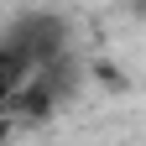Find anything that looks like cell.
Segmentation results:
<instances>
[{
	"label": "cell",
	"mask_w": 146,
	"mask_h": 146,
	"mask_svg": "<svg viewBox=\"0 0 146 146\" xmlns=\"http://www.w3.org/2000/svg\"><path fill=\"white\" fill-rule=\"evenodd\" d=\"M26 73H31V63H26L16 47H5V42H0V110H5V104H11V94L26 84Z\"/></svg>",
	"instance_id": "cell-2"
},
{
	"label": "cell",
	"mask_w": 146,
	"mask_h": 146,
	"mask_svg": "<svg viewBox=\"0 0 146 146\" xmlns=\"http://www.w3.org/2000/svg\"><path fill=\"white\" fill-rule=\"evenodd\" d=\"M5 47H16L21 58L31 63V73L36 68H47V63H58L63 52H68V26H63V16H47V11H31V16H21L5 36H0Z\"/></svg>",
	"instance_id": "cell-1"
}]
</instances>
